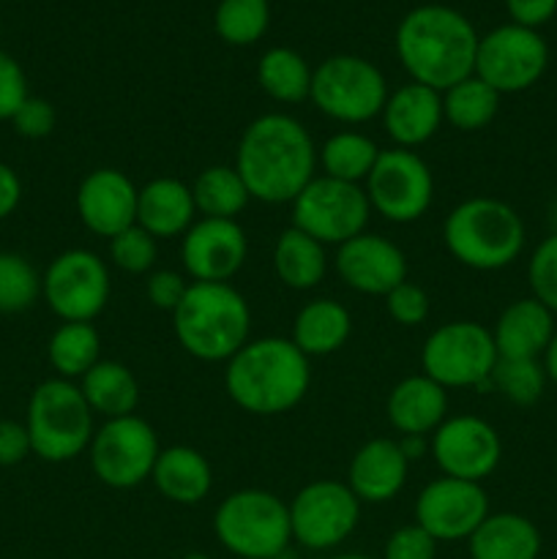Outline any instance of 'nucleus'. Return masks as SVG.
I'll return each instance as SVG.
<instances>
[{"instance_id": "obj_36", "label": "nucleus", "mask_w": 557, "mask_h": 559, "mask_svg": "<svg viewBox=\"0 0 557 559\" xmlns=\"http://www.w3.org/2000/svg\"><path fill=\"white\" fill-rule=\"evenodd\" d=\"M546 369L533 358H500L491 371V391L517 407H533L546 391Z\"/></svg>"}, {"instance_id": "obj_14", "label": "nucleus", "mask_w": 557, "mask_h": 559, "mask_svg": "<svg viewBox=\"0 0 557 559\" xmlns=\"http://www.w3.org/2000/svg\"><path fill=\"white\" fill-rule=\"evenodd\" d=\"M358 522L360 500L344 480H311L289 502L293 540L309 551L336 549L355 533Z\"/></svg>"}, {"instance_id": "obj_20", "label": "nucleus", "mask_w": 557, "mask_h": 559, "mask_svg": "<svg viewBox=\"0 0 557 559\" xmlns=\"http://www.w3.org/2000/svg\"><path fill=\"white\" fill-rule=\"evenodd\" d=\"M137 197L140 189L129 175L115 167H98L76 189V216L93 235L109 240L137 224Z\"/></svg>"}, {"instance_id": "obj_17", "label": "nucleus", "mask_w": 557, "mask_h": 559, "mask_svg": "<svg viewBox=\"0 0 557 559\" xmlns=\"http://www.w3.org/2000/svg\"><path fill=\"white\" fill-rule=\"evenodd\" d=\"M486 516L489 497L484 486L473 480L442 475L426 484L415 497V524H420L437 544L467 540Z\"/></svg>"}, {"instance_id": "obj_22", "label": "nucleus", "mask_w": 557, "mask_h": 559, "mask_svg": "<svg viewBox=\"0 0 557 559\" xmlns=\"http://www.w3.org/2000/svg\"><path fill=\"white\" fill-rule=\"evenodd\" d=\"M380 118L393 147L415 151L418 145H426L446 120L442 118V93L418 85V82H407L388 93Z\"/></svg>"}, {"instance_id": "obj_31", "label": "nucleus", "mask_w": 557, "mask_h": 559, "mask_svg": "<svg viewBox=\"0 0 557 559\" xmlns=\"http://www.w3.org/2000/svg\"><path fill=\"white\" fill-rule=\"evenodd\" d=\"M380 147L369 134L355 129H342L328 136L317 151V164L328 178L344 180V183L364 186L369 173L375 169Z\"/></svg>"}, {"instance_id": "obj_49", "label": "nucleus", "mask_w": 557, "mask_h": 559, "mask_svg": "<svg viewBox=\"0 0 557 559\" xmlns=\"http://www.w3.org/2000/svg\"><path fill=\"white\" fill-rule=\"evenodd\" d=\"M396 442L410 464L418 462V459H424L426 453H429V437H424V435H404V437H399Z\"/></svg>"}, {"instance_id": "obj_30", "label": "nucleus", "mask_w": 557, "mask_h": 559, "mask_svg": "<svg viewBox=\"0 0 557 559\" xmlns=\"http://www.w3.org/2000/svg\"><path fill=\"white\" fill-rule=\"evenodd\" d=\"M273 273L284 287L295 293H309L320 287L328 273L325 246L295 227L284 229L273 246Z\"/></svg>"}, {"instance_id": "obj_34", "label": "nucleus", "mask_w": 557, "mask_h": 559, "mask_svg": "<svg viewBox=\"0 0 557 559\" xmlns=\"http://www.w3.org/2000/svg\"><path fill=\"white\" fill-rule=\"evenodd\" d=\"M311 74L304 58L289 47H273L257 63V82L278 104H300L311 93Z\"/></svg>"}, {"instance_id": "obj_29", "label": "nucleus", "mask_w": 557, "mask_h": 559, "mask_svg": "<svg viewBox=\"0 0 557 559\" xmlns=\"http://www.w3.org/2000/svg\"><path fill=\"white\" fill-rule=\"evenodd\" d=\"M80 391L93 415L104 420L134 415L140 404V382L120 360H98L80 380Z\"/></svg>"}, {"instance_id": "obj_48", "label": "nucleus", "mask_w": 557, "mask_h": 559, "mask_svg": "<svg viewBox=\"0 0 557 559\" xmlns=\"http://www.w3.org/2000/svg\"><path fill=\"white\" fill-rule=\"evenodd\" d=\"M22 202V180L9 164L0 162V222L9 218Z\"/></svg>"}, {"instance_id": "obj_39", "label": "nucleus", "mask_w": 557, "mask_h": 559, "mask_svg": "<svg viewBox=\"0 0 557 559\" xmlns=\"http://www.w3.org/2000/svg\"><path fill=\"white\" fill-rule=\"evenodd\" d=\"M109 260L118 271L131 273V276L151 273L158 260V240L134 224V227L109 238Z\"/></svg>"}, {"instance_id": "obj_2", "label": "nucleus", "mask_w": 557, "mask_h": 559, "mask_svg": "<svg viewBox=\"0 0 557 559\" xmlns=\"http://www.w3.org/2000/svg\"><path fill=\"white\" fill-rule=\"evenodd\" d=\"M478 41L464 14L448 5H420L399 22L396 55L410 80L446 93L475 74Z\"/></svg>"}, {"instance_id": "obj_15", "label": "nucleus", "mask_w": 557, "mask_h": 559, "mask_svg": "<svg viewBox=\"0 0 557 559\" xmlns=\"http://www.w3.org/2000/svg\"><path fill=\"white\" fill-rule=\"evenodd\" d=\"M549 49L538 31L522 25H500L486 33L475 52V76L491 91L522 93L544 76Z\"/></svg>"}, {"instance_id": "obj_46", "label": "nucleus", "mask_w": 557, "mask_h": 559, "mask_svg": "<svg viewBox=\"0 0 557 559\" xmlns=\"http://www.w3.org/2000/svg\"><path fill=\"white\" fill-rule=\"evenodd\" d=\"M33 453L27 426L20 420H0V467H14Z\"/></svg>"}, {"instance_id": "obj_38", "label": "nucleus", "mask_w": 557, "mask_h": 559, "mask_svg": "<svg viewBox=\"0 0 557 559\" xmlns=\"http://www.w3.org/2000/svg\"><path fill=\"white\" fill-rule=\"evenodd\" d=\"M271 22L268 0H222L213 14L216 33L233 47H249L260 41Z\"/></svg>"}, {"instance_id": "obj_52", "label": "nucleus", "mask_w": 557, "mask_h": 559, "mask_svg": "<svg viewBox=\"0 0 557 559\" xmlns=\"http://www.w3.org/2000/svg\"><path fill=\"white\" fill-rule=\"evenodd\" d=\"M331 559H375V557H366V555H339V557H331Z\"/></svg>"}, {"instance_id": "obj_35", "label": "nucleus", "mask_w": 557, "mask_h": 559, "mask_svg": "<svg viewBox=\"0 0 557 559\" xmlns=\"http://www.w3.org/2000/svg\"><path fill=\"white\" fill-rule=\"evenodd\" d=\"M500 93L491 91L478 76L457 82L442 93V118L459 131H481L497 118Z\"/></svg>"}, {"instance_id": "obj_5", "label": "nucleus", "mask_w": 557, "mask_h": 559, "mask_svg": "<svg viewBox=\"0 0 557 559\" xmlns=\"http://www.w3.org/2000/svg\"><path fill=\"white\" fill-rule=\"evenodd\" d=\"M522 216L497 197H470L442 222V246L459 265L491 273L513 265L524 251Z\"/></svg>"}, {"instance_id": "obj_44", "label": "nucleus", "mask_w": 557, "mask_h": 559, "mask_svg": "<svg viewBox=\"0 0 557 559\" xmlns=\"http://www.w3.org/2000/svg\"><path fill=\"white\" fill-rule=\"evenodd\" d=\"M191 282L186 273L178 271H151L145 282V295L158 311L173 314L180 304H183L186 293H189Z\"/></svg>"}, {"instance_id": "obj_12", "label": "nucleus", "mask_w": 557, "mask_h": 559, "mask_svg": "<svg viewBox=\"0 0 557 559\" xmlns=\"http://www.w3.org/2000/svg\"><path fill=\"white\" fill-rule=\"evenodd\" d=\"M364 191L371 213H380L391 224H413L424 218L435 202V175L415 151L388 147L377 156Z\"/></svg>"}, {"instance_id": "obj_45", "label": "nucleus", "mask_w": 557, "mask_h": 559, "mask_svg": "<svg viewBox=\"0 0 557 559\" xmlns=\"http://www.w3.org/2000/svg\"><path fill=\"white\" fill-rule=\"evenodd\" d=\"M27 96L31 93H27L25 71L9 52L0 49V120L14 118V112L25 104Z\"/></svg>"}, {"instance_id": "obj_9", "label": "nucleus", "mask_w": 557, "mask_h": 559, "mask_svg": "<svg viewBox=\"0 0 557 559\" xmlns=\"http://www.w3.org/2000/svg\"><path fill=\"white\" fill-rule=\"evenodd\" d=\"M309 102L336 123L360 126L382 115L388 82L371 60L358 55H333L311 74Z\"/></svg>"}, {"instance_id": "obj_51", "label": "nucleus", "mask_w": 557, "mask_h": 559, "mask_svg": "<svg viewBox=\"0 0 557 559\" xmlns=\"http://www.w3.org/2000/svg\"><path fill=\"white\" fill-rule=\"evenodd\" d=\"M180 559H211L205 555V551H189V555H183Z\"/></svg>"}, {"instance_id": "obj_33", "label": "nucleus", "mask_w": 557, "mask_h": 559, "mask_svg": "<svg viewBox=\"0 0 557 559\" xmlns=\"http://www.w3.org/2000/svg\"><path fill=\"white\" fill-rule=\"evenodd\" d=\"M49 366L60 380H82L102 360V336L93 322H63L49 336Z\"/></svg>"}, {"instance_id": "obj_18", "label": "nucleus", "mask_w": 557, "mask_h": 559, "mask_svg": "<svg viewBox=\"0 0 557 559\" xmlns=\"http://www.w3.org/2000/svg\"><path fill=\"white\" fill-rule=\"evenodd\" d=\"M249 238L229 218H197L180 238V265L191 282L229 284L246 265Z\"/></svg>"}, {"instance_id": "obj_42", "label": "nucleus", "mask_w": 557, "mask_h": 559, "mask_svg": "<svg viewBox=\"0 0 557 559\" xmlns=\"http://www.w3.org/2000/svg\"><path fill=\"white\" fill-rule=\"evenodd\" d=\"M382 559H437V540L420 524H404L388 535Z\"/></svg>"}, {"instance_id": "obj_24", "label": "nucleus", "mask_w": 557, "mask_h": 559, "mask_svg": "<svg viewBox=\"0 0 557 559\" xmlns=\"http://www.w3.org/2000/svg\"><path fill=\"white\" fill-rule=\"evenodd\" d=\"M197 222V205L191 186L178 178H153L137 197V227L156 240L183 238Z\"/></svg>"}, {"instance_id": "obj_47", "label": "nucleus", "mask_w": 557, "mask_h": 559, "mask_svg": "<svg viewBox=\"0 0 557 559\" xmlns=\"http://www.w3.org/2000/svg\"><path fill=\"white\" fill-rule=\"evenodd\" d=\"M513 25L538 27L557 11V0H506Z\"/></svg>"}, {"instance_id": "obj_43", "label": "nucleus", "mask_w": 557, "mask_h": 559, "mask_svg": "<svg viewBox=\"0 0 557 559\" xmlns=\"http://www.w3.org/2000/svg\"><path fill=\"white\" fill-rule=\"evenodd\" d=\"M55 123H58V112H55V107L47 98L38 96H27L25 104L11 118L14 131L25 136V140H44V136L52 134Z\"/></svg>"}, {"instance_id": "obj_27", "label": "nucleus", "mask_w": 557, "mask_h": 559, "mask_svg": "<svg viewBox=\"0 0 557 559\" xmlns=\"http://www.w3.org/2000/svg\"><path fill=\"white\" fill-rule=\"evenodd\" d=\"M538 527L522 513H489L467 538L470 559H538L541 557Z\"/></svg>"}, {"instance_id": "obj_26", "label": "nucleus", "mask_w": 557, "mask_h": 559, "mask_svg": "<svg viewBox=\"0 0 557 559\" xmlns=\"http://www.w3.org/2000/svg\"><path fill=\"white\" fill-rule=\"evenodd\" d=\"M151 480L164 500L175 506H200L213 489V467L191 445L162 448Z\"/></svg>"}, {"instance_id": "obj_6", "label": "nucleus", "mask_w": 557, "mask_h": 559, "mask_svg": "<svg viewBox=\"0 0 557 559\" xmlns=\"http://www.w3.org/2000/svg\"><path fill=\"white\" fill-rule=\"evenodd\" d=\"M93 418L96 415L76 382L60 377L44 380L27 402L25 426L33 453L49 464L74 462L91 448L96 431Z\"/></svg>"}, {"instance_id": "obj_4", "label": "nucleus", "mask_w": 557, "mask_h": 559, "mask_svg": "<svg viewBox=\"0 0 557 559\" xmlns=\"http://www.w3.org/2000/svg\"><path fill=\"white\" fill-rule=\"evenodd\" d=\"M175 338L191 358L227 364L251 333L249 300L233 284L191 282L183 304L173 311Z\"/></svg>"}, {"instance_id": "obj_21", "label": "nucleus", "mask_w": 557, "mask_h": 559, "mask_svg": "<svg viewBox=\"0 0 557 559\" xmlns=\"http://www.w3.org/2000/svg\"><path fill=\"white\" fill-rule=\"evenodd\" d=\"M410 462L404 459L396 440L377 437L364 442L349 462L347 486L358 497L360 506H382L391 502L407 484Z\"/></svg>"}, {"instance_id": "obj_41", "label": "nucleus", "mask_w": 557, "mask_h": 559, "mask_svg": "<svg viewBox=\"0 0 557 559\" xmlns=\"http://www.w3.org/2000/svg\"><path fill=\"white\" fill-rule=\"evenodd\" d=\"M386 311L396 325L418 328L429 320L431 300L424 287H418V284L407 278V282H402L396 289L386 295Z\"/></svg>"}, {"instance_id": "obj_3", "label": "nucleus", "mask_w": 557, "mask_h": 559, "mask_svg": "<svg viewBox=\"0 0 557 559\" xmlns=\"http://www.w3.org/2000/svg\"><path fill=\"white\" fill-rule=\"evenodd\" d=\"M311 385V364L289 338H249L224 369V391L235 407L273 418L298 407Z\"/></svg>"}, {"instance_id": "obj_23", "label": "nucleus", "mask_w": 557, "mask_h": 559, "mask_svg": "<svg viewBox=\"0 0 557 559\" xmlns=\"http://www.w3.org/2000/svg\"><path fill=\"white\" fill-rule=\"evenodd\" d=\"M557 331L555 314L541 300L519 298L508 304L497 317L491 336L500 358H544L552 336Z\"/></svg>"}, {"instance_id": "obj_32", "label": "nucleus", "mask_w": 557, "mask_h": 559, "mask_svg": "<svg viewBox=\"0 0 557 559\" xmlns=\"http://www.w3.org/2000/svg\"><path fill=\"white\" fill-rule=\"evenodd\" d=\"M191 197L200 218H229V222H235L251 202L244 178L229 164H211L202 169L191 183Z\"/></svg>"}, {"instance_id": "obj_10", "label": "nucleus", "mask_w": 557, "mask_h": 559, "mask_svg": "<svg viewBox=\"0 0 557 559\" xmlns=\"http://www.w3.org/2000/svg\"><path fill=\"white\" fill-rule=\"evenodd\" d=\"M371 218L364 186L317 175L293 200V227L322 246H342L366 233Z\"/></svg>"}, {"instance_id": "obj_16", "label": "nucleus", "mask_w": 557, "mask_h": 559, "mask_svg": "<svg viewBox=\"0 0 557 559\" xmlns=\"http://www.w3.org/2000/svg\"><path fill=\"white\" fill-rule=\"evenodd\" d=\"M429 451L442 475L481 484L500 467L502 440L489 420L451 415L431 435Z\"/></svg>"}, {"instance_id": "obj_25", "label": "nucleus", "mask_w": 557, "mask_h": 559, "mask_svg": "<svg viewBox=\"0 0 557 559\" xmlns=\"http://www.w3.org/2000/svg\"><path fill=\"white\" fill-rule=\"evenodd\" d=\"M388 424L399 435H435L448 418V391L426 374L404 377L393 385L386 402Z\"/></svg>"}, {"instance_id": "obj_28", "label": "nucleus", "mask_w": 557, "mask_h": 559, "mask_svg": "<svg viewBox=\"0 0 557 559\" xmlns=\"http://www.w3.org/2000/svg\"><path fill=\"white\" fill-rule=\"evenodd\" d=\"M349 333H353V317L344 304L333 298H315L300 306L295 314L289 342L311 360L339 353L347 344Z\"/></svg>"}, {"instance_id": "obj_11", "label": "nucleus", "mask_w": 557, "mask_h": 559, "mask_svg": "<svg viewBox=\"0 0 557 559\" xmlns=\"http://www.w3.org/2000/svg\"><path fill=\"white\" fill-rule=\"evenodd\" d=\"M91 469L109 489H137L153 475L156 459L162 453L158 435L140 415L104 420L93 431Z\"/></svg>"}, {"instance_id": "obj_37", "label": "nucleus", "mask_w": 557, "mask_h": 559, "mask_svg": "<svg viewBox=\"0 0 557 559\" xmlns=\"http://www.w3.org/2000/svg\"><path fill=\"white\" fill-rule=\"evenodd\" d=\"M42 298V273L27 257L0 251V314H22Z\"/></svg>"}, {"instance_id": "obj_19", "label": "nucleus", "mask_w": 557, "mask_h": 559, "mask_svg": "<svg viewBox=\"0 0 557 559\" xmlns=\"http://www.w3.org/2000/svg\"><path fill=\"white\" fill-rule=\"evenodd\" d=\"M339 278L360 295L386 298L391 289L407 282V257L393 240L375 233H360L336 249L333 257Z\"/></svg>"}, {"instance_id": "obj_8", "label": "nucleus", "mask_w": 557, "mask_h": 559, "mask_svg": "<svg viewBox=\"0 0 557 559\" xmlns=\"http://www.w3.org/2000/svg\"><path fill=\"white\" fill-rule=\"evenodd\" d=\"M497 355L491 328L473 320H453L435 328L420 347V374L435 380L446 391L475 388L491 391V371Z\"/></svg>"}, {"instance_id": "obj_50", "label": "nucleus", "mask_w": 557, "mask_h": 559, "mask_svg": "<svg viewBox=\"0 0 557 559\" xmlns=\"http://www.w3.org/2000/svg\"><path fill=\"white\" fill-rule=\"evenodd\" d=\"M541 364H544L549 382H555V385H557V331H555V336H552V342H549V347H546Z\"/></svg>"}, {"instance_id": "obj_40", "label": "nucleus", "mask_w": 557, "mask_h": 559, "mask_svg": "<svg viewBox=\"0 0 557 559\" xmlns=\"http://www.w3.org/2000/svg\"><path fill=\"white\" fill-rule=\"evenodd\" d=\"M528 282L533 298L541 300L552 314H557V233L541 240L530 254Z\"/></svg>"}, {"instance_id": "obj_7", "label": "nucleus", "mask_w": 557, "mask_h": 559, "mask_svg": "<svg viewBox=\"0 0 557 559\" xmlns=\"http://www.w3.org/2000/svg\"><path fill=\"white\" fill-rule=\"evenodd\" d=\"M213 533L235 559H282L293 544L289 506L265 489L233 491L218 502Z\"/></svg>"}, {"instance_id": "obj_1", "label": "nucleus", "mask_w": 557, "mask_h": 559, "mask_svg": "<svg viewBox=\"0 0 557 559\" xmlns=\"http://www.w3.org/2000/svg\"><path fill=\"white\" fill-rule=\"evenodd\" d=\"M233 167L244 178L251 200L293 205L295 197L317 178V145L298 118L268 112L244 129Z\"/></svg>"}, {"instance_id": "obj_13", "label": "nucleus", "mask_w": 557, "mask_h": 559, "mask_svg": "<svg viewBox=\"0 0 557 559\" xmlns=\"http://www.w3.org/2000/svg\"><path fill=\"white\" fill-rule=\"evenodd\" d=\"M109 267L96 251L69 249L42 273V298L60 322H93L109 304Z\"/></svg>"}]
</instances>
